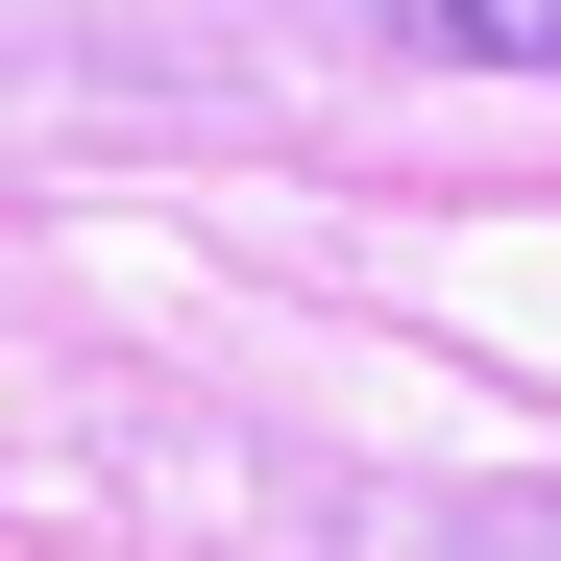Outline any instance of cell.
Returning <instances> with one entry per match:
<instances>
[{"mask_svg":"<svg viewBox=\"0 0 561 561\" xmlns=\"http://www.w3.org/2000/svg\"><path fill=\"white\" fill-rule=\"evenodd\" d=\"M391 49H439V73H561V0H366Z\"/></svg>","mask_w":561,"mask_h":561,"instance_id":"obj_1","label":"cell"}]
</instances>
